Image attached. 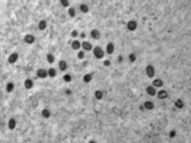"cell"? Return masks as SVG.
Wrapping results in <instances>:
<instances>
[{"mask_svg":"<svg viewBox=\"0 0 191 143\" xmlns=\"http://www.w3.org/2000/svg\"><path fill=\"white\" fill-rule=\"evenodd\" d=\"M92 50H93V55H95L96 58L100 60V58L104 57V51H103V49H101L100 47H96V48H93Z\"/></svg>","mask_w":191,"mask_h":143,"instance_id":"6da1fadb","label":"cell"},{"mask_svg":"<svg viewBox=\"0 0 191 143\" xmlns=\"http://www.w3.org/2000/svg\"><path fill=\"white\" fill-rule=\"evenodd\" d=\"M146 73H147V76H148V78H153L154 74H155L154 67H153L152 64H148V66L146 67Z\"/></svg>","mask_w":191,"mask_h":143,"instance_id":"7a4b0ae2","label":"cell"},{"mask_svg":"<svg viewBox=\"0 0 191 143\" xmlns=\"http://www.w3.org/2000/svg\"><path fill=\"white\" fill-rule=\"evenodd\" d=\"M127 27H128V30H129V31H135V30H136V27H137V23H136L135 20H130V21H128Z\"/></svg>","mask_w":191,"mask_h":143,"instance_id":"3957f363","label":"cell"},{"mask_svg":"<svg viewBox=\"0 0 191 143\" xmlns=\"http://www.w3.org/2000/svg\"><path fill=\"white\" fill-rule=\"evenodd\" d=\"M47 76H48V70H45V69H38L37 70V78L45 79Z\"/></svg>","mask_w":191,"mask_h":143,"instance_id":"277c9868","label":"cell"},{"mask_svg":"<svg viewBox=\"0 0 191 143\" xmlns=\"http://www.w3.org/2000/svg\"><path fill=\"white\" fill-rule=\"evenodd\" d=\"M18 54L17 53H13V54H11L10 55V57H8V63H11V64H13L14 62H17V60H18Z\"/></svg>","mask_w":191,"mask_h":143,"instance_id":"5b68a950","label":"cell"},{"mask_svg":"<svg viewBox=\"0 0 191 143\" xmlns=\"http://www.w3.org/2000/svg\"><path fill=\"white\" fill-rule=\"evenodd\" d=\"M24 42H25L26 44H32V43L35 42V37H34L32 35H26V36L24 37Z\"/></svg>","mask_w":191,"mask_h":143,"instance_id":"8992f818","label":"cell"},{"mask_svg":"<svg viewBox=\"0 0 191 143\" xmlns=\"http://www.w3.org/2000/svg\"><path fill=\"white\" fill-rule=\"evenodd\" d=\"M81 47H83L84 50H86V51H90V50L93 49L92 45H91V43H89V42H83V43H81Z\"/></svg>","mask_w":191,"mask_h":143,"instance_id":"52a82bcc","label":"cell"},{"mask_svg":"<svg viewBox=\"0 0 191 143\" xmlns=\"http://www.w3.org/2000/svg\"><path fill=\"white\" fill-rule=\"evenodd\" d=\"M169 97V93H167V91H159V93H158V98L159 99H166Z\"/></svg>","mask_w":191,"mask_h":143,"instance_id":"ba28073f","label":"cell"},{"mask_svg":"<svg viewBox=\"0 0 191 143\" xmlns=\"http://www.w3.org/2000/svg\"><path fill=\"white\" fill-rule=\"evenodd\" d=\"M91 37H92L93 39H99V37H100V32H99L98 30L93 29V30L91 31Z\"/></svg>","mask_w":191,"mask_h":143,"instance_id":"9c48e42d","label":"cell"},{"mask_svg":"<svg viewBox=\"0 0 191 143\" xmlns=\"http://www.w3.org/2000/svg\"><path fill=\"white\" fill-rule=\"evenodd\" d=\"M146 91H147V93H148L149 95H152V97H154V95L157 94V92H155V88H154L153 86H148V87L146 88Z\"/></svg>","mask_w":191,"mask_h":143,"instance_id":"30bf717a","label":"cell"},{"mask_svg":"<svg viewBox=\"0 0 191 143\" xmlns=\"http://www.w3.org/2000/svg\"><path fill=\"white\" fill-rule=\"evenodd\" d=\"M113 50H115L113 43H107V45H106V53H107V54H112Z\"/></svg>","mask_w":191,"mask_h":143,"instance_id":"8fae6325","label":"cell"},{"mask_svg":"<svg viewBox=\"0 0 191 143\" xmlns=\"http://www.w3.org/2000/svg\"><path fill=\"white\" fill-rule=\"evenodd\" d=\"M163 85H164V81L161 79H155L153 81V86L154 87H163Z\"/></svg>","mask_w":191,"mask_h":143,"instance_id":"7c38bea8","label":"cell"},{"mask_svg":"<svg viewBox=\"0 0 191 143\" xmlns=\"http://www.w3.org/2000/svg\"><path fill=\"white\" fill-rule=\"evenodd\" d=\"M174 106H176V109H183V107H184L183 100H182V99H177V100L174 101Z\"/></svg>","mask_w":191,"mask_h":143,"instance_id":"4fadbf2b","label":"cell"},{"mask_svg":"<svg viewBox=\"0 0 191 143\" xmlns=\"http://www.w3.org/2000/svg\"><path fill=\"white\" fill-rule=\"evenodd\" d=\"M143 107H145V110H153L154 109V104L152 101H146L143 104Z\"/></svg>","mask_w":191,"mask_h":143,"instance_id":"5bb4252c","label":"cell"},{"mask_svg":"<svg viewBox=\"0 0 191 143\" xmlns=\"http://www.w3.org/2000/svg\"><path fill=\"white\" fill-rule=\"evenodd\" d=\"M24 86H25V88H28V90L32 88V86H34V84H32V80H30V79H26V80H25V82H24Z\"/></svg>","mask_w":191,"mask_h":143,"instance_id":"9a60e30c","label":"cell"},{"mask_svg":"<svg viewBox=\"0 0 191 143\" xmlns=\"http://www.w3.org/2000/svg\"><path fill=\"white\" fill-rule=\"evenodd\" d=\"M14 128H16V119L11 118V119L8 121V129H10V130H14Z\"/></svg>","mask_w":191,"mask_h":143,"instance_id":"2e32d148","label":"cell"},{"mask_svg":"<svg viewBox=\"0 0 191 143\" xmlns=\"http://www.w3.org/2000/svg\"><path fill=\"white\" fill-rule=\"evenodd\" d=\"M45 27H47V21H45V20H41V21L38 23V29H39L41 31H43V30H45Z\"/></svg>","mask_w":191,"mask_h":143,"instance_id":"e0dca14e","label":"cell"},{"mask_svg":"<svg viewBox=\"0 0 191 143\" xmlns=\"http://www.w3.org/2000/svg\"><path fill=\"white\" fill-rule=\"evenodd\" d=\"M80 47H81V43H80L79 41H73V42H72V48H73L74 50H78Z\"/></svg>","mask_w":191,"mask_h":143,"instance_id":"ac0fdd59","label":"cell"},{"mask_svg":"<svg viewBox=\"0 0 191 143\" xmlns=\"http://www.w3.org/2000/svg\"><path fill=\"white\" fill-rule=\"evenodd\" d=\"M59 68L61 70H66L67 69V62L66 61H60L59 62Z\"/></svg>","mask_w":191,"mask_h":143,"instance_id":"d6986e66","label":"cell"},{"mask_svg":"<svg viewBox=\"0 0 191 143\" xmlns=\"http://www.w3.org/2000/svg\"><path fill=\"white\" fill-rule=\"evenodd\" d=\"M42 117L48 119V118L50 117V111H49L48 109H44V110H42Z\"/></svg>","mask_w":191,"mask_h":143,"instance_id":"ffe728a7","label":"cell"},{"mask_svg":"<svg viewBox=\"0 0 191 143\" xmlns=\"http://www.w3.org/2000/svg\"><path fill=\"white\" fill-rule=\"evenodd\" d=\"M83 80H84L85 84H89V82H91V80H92V75H91V74H86V75H84Z\"/></svg>","mask_w":191,"mask_h":143,"instance_id":"44dd1931","label":"cell"},{"mask_svg":"<svg viewBox=\"0 0 191 143\" xmlns=\"http://www.w3.org/2000/svg\"><path fill=\"white\" fill-rule=\"evenodd\" d=\"M80 11H81L83 13H87V12H89V6H87L86 4H81V5H80Z\"/></svg>","mask_w":191,"mask_h":143,"instance_id":"7402d4cb","label":"cell"},{"mask_svg":"<svg viewBox=\"0 0 191 143\" xmlns=\"http://www.w3.org/2000/svg\"><path fill=\"white\" fill-rule=\"evenodd\" d=\"M48 75H49L50 78H55V76H56V70H55L54 68L48 69Z\"/></svg>","mask_w":191,"mask_h":143,"instance_id":"603a6c76","label":"cell"},{"mask_svg":"<svg viewBox=\"0 0 191 143\" xmlns=\"http://www.w3.org/2000/svg\"><path fill=\"white\" fill-rule=\"evenodd\" d=\"M14 90V85H13V82H8L7 85H6V91L7 92H12Z\"/></svg>","mask_w":191,"mask_h":143,"instance_id":"cb8c5ba5","label":"cell"},{"mask_svg":"<svg viewBox=\"0 0 191 143\" xmlns=\"http://www.w3.org/2000/svg\"><path fill=\"white\" fill-rule=\"evenodd\" d=\"M103 92L101 91H96V93H95V97H96V99H98V100H100L101 98H103Z\"/></svg>","mask_w":191,"mask_h":143,"instance_id":"d4e9b609","label":"cell"},{"mask_svg":"<svg viewBox=\"0 0 191 143\" xmlns=\"http://www.w3.org/2000/svg\"><path fill=\"white\" fill-rule=\"evenodd\" d=\"M47 61H48L49 63H54L55 58H54V56H53L51 54H48V55H47Z\"/></svg>","mask_w":191,"mask_h":143,"instance_id":"484cf974","label":"cell"},{"mask_svg":"<svg viewBox=\"0 0 191 143\" xmlns=\"http://www.w3.org/2000/svg\"><path fill=\"white\" fill-rule=\"evenodd\" d=\"M68 14H69V17H75V10L73 8V7H71L69 10H68Z\"/></svg>","mask_w":191,"mask_h":143,"instance_id":"4316f807","label":"cell"},{"mask_svg":"<svg viewBox=\"0 0 191 143\" xmlns=\"http://www.w3.org/2000/svg\"><path fill=\"white\" fill-rule=\"evenodd\" d=\"M63 80H65L66 82H71V81H72V76H71L69 74H66V75H63Z\"/></svg>","mask_w":191,"mask_h":143,"instance_id":"83f0119b","label":"cell"},{"mask_svg":"<svg viewBox=\"0 0 191 143\" xmlns=\"http://www.w3.org/2000/svg\"><path fill=\"white\" fill-rule=\"evenodd\" d=\"M135 61H136V56H135L134 54H130V55H129V62L134 63Z\"/></svg>","mask_w":191,"mask_h":143,"instance_id":"f1b7e54d","label":"cell"},{"mask_svg":"<svg viewBox=\"0 0 191 143\" xmlns=\"http://www.w3.org/2000/svg\"><path fill=\"white\" fill-rule=\"evenodd\" d=\"M84 56H85V53H84V51H79V53H78V58H79V60H83Z\"/></svg>","mask_w":191,"mask_h":143,"instance_id":"f546056e","label":"cell"},{"mask_svg":"<svg viewBox=\"0 0 191 143\" xmlns=\"http://www.w3.org/2000/svg\"><path fill=\"white\" fill-rule=\"evenodd\" d=\"M61 5L65 6V7H67V6L69 5V1H68V0H61Z\"/></svg>","mask_w":191,"mask_h":143,"instance_id":"4dcf8cb0","label":"cell"},{"mask_svg":"<svg viewBox=\"0 0 191 143\" xmlns=\"http://www.w3.org/2000/svg\"><path fill=\"white\" fill-rule=\"evenodd\" d=\"M72 37H78V35H79V32L77 31V30H74V31H72Z\"/></svg>","mask_w":191,"mask_h":143,"instance_id":"1f68e13d","label":"cell"},{"mask_svg":"<svg viewBox=\"0 0 191 143\" xmlns=\"http://www.w3.org/2000/svg\"><path fill=\"white\" fill-rule=\"evenodd\" d=\"M176 136V131L174 130H172L171 132H170V137H174Z\"/></svg>","mask_w":191,"mask_h":143,"instance_id":"d6a6232c","label":"cell"},{"mask_svg":"<svg viewBox=\"0 0 191 143\" xmlns=\"http://www.w3.org/2000/svg\"><path fill=\"white\" fill-rule=\"evenodd\" d=\"M104 66H106V67L110 66V61H109V60H105V61H104Z\"/></svg>","mask_w":191,"mask_h":143,"instance_id":"836d02e7","label":"cell"},{"mask_svg":"<svg viewBox=\"0 0 191 143\" xmlns=\"http://www.w3.org/2000/svg\"><path fill=\"white\" fill-rule=\"evenodd\" d=\"M71 93H72V91H71V90H66V94H68V95H69Z\"/></svg>","mask_w":191,"mask_h":143,"instance_id":"e575fe53","label":"cell"},{"mask_svg":"<svg viewBox=\"0 0 191 143\" xmlns=\"http://www.w3.org/2000/svg\"><path fill=\"white\" fill-rule=\"evenodd\" d=\"M123 61V57L122 56H118V62H122Z\"/></svg>","mask_w":191,"mask_h":143,"instance_id":"d590c367","label":"cell"}]
</instances>
